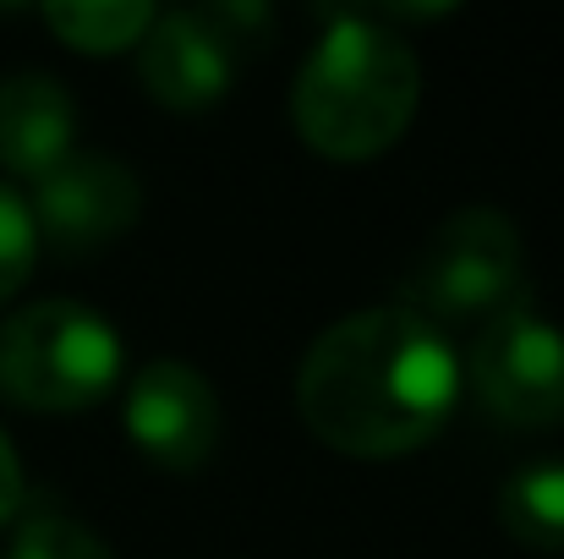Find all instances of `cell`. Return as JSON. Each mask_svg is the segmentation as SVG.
<instances>
[{
  "instance_id": "obj_4",
  "label": "cell",
  "mask_w": 564,
  "mask_h": 559,
  "mask_svg": "<svg viewBox=\"0 0 564 559\" xmlns=\"http://www.w3.org/2000/svg\"><path fill=\"white\" fill-rule=\"evenodd\" d=\"M121 378V335L88 302H33L0 319V395L28 411H88Z\"/></svg>"
},
{
  "instance_id": "obj_12",
  "label": "cell",
  "mask_w": 564,
  "mask_h": 559,
  "mask_svg": "<svg viewBox=\"0 0 564 559\" xmlns=\"http://www.w3.org/2000/svg\"><path fill=\"white\" fill-rule=\"evenodd\" d=\"M11 559H116L110 544L72 516H28L11 533Z\"/></svg>"
},
{
  "instance_id": "obj_9",
  "label": "cell",
  "mask_w": 564,
  "mask_h": 559,
  "mask_svg": "<svg viewBox=\"0 0 564 559\" xmlns=\"http://www.w3.org/2000/svg\"><path fill=\"white\" fill-rule=\"evenodd\" d=\"M77 105L50 72L0 77V171L39 182L72 154Z\"/></svg>"
},
{
  "instance_id": "obj_5",
  "label": "cell",
  "mask_w": 564,
  "mask_h": 559,
  "mask_svg": "<svg viewBox=\"0 0 564 559\" xmlns=\"http://www.w3.org/2000/svg\"><path fill=\"white\" fill-rule=\"evenodd\" d=\"M466 384L505 428L564 422V330L532 308H516L477 330L466 352Z\"/></svg>"
},
{
  "instance_id": "obj_6",
  "label": "cell",
  "mask_w": 564,
  "mask_h": 559,
  "mask_svg": "<svg viewBox=\"0 0 564 559\" xmlns=\"http://www.w3.org/2000/svg\"><path fill=\"white\" fill-rule=\"evenodd\" d=\"M39 241L55 252H94L116 236H127L143 214V186L127 160L110 154H66L55 171H44L28 197Z\"/></svg>"
},
{
  "instance_id": "obj_3",
  "label": "cell",
  "mask_w": 564,
  "mask_h": 559,
  "mask_svg": "<svg viewBox=\"0 0 564 559\" xmlns=\"http://www.w3.org/2000/svg\"><path fill=\"white\" fill-rule=\"evenodd\" d=\"M411 319L444 330H482L516 308H527V247L510 214L471 203L438 219L400 280V302Z\"/></svg>"
},
{
  "instance_id": "obj_13",
  "label": "cell",
  "mask_w": 564,
  "mask_h": 559,
  "mask_svg": "<svg viewBox=\"0 0 564 559\" xmlns=\"http://www.w3.org/2000/svg\"><path fill=\"white\" fill-rule=\"evenodd\" d=\"M33 258H39V230H33L28 197L0 182V302H11L28 286Z\"/></svg>"
},
{
  "instance_id": "obj_10",
  "label": "cell",
  "mask_w": 564,
  "mask_h": 559,
  "mask_svg": "<svg viewBox=\"0 0 564 559\" xmlns=\"http://www.w3.org/2000/svg\"><path fill=\"white\" fill-rule=\"evenodd\" d=\"M499 527L538 555H560L564 549V461H538L521 466L505 488H499Z\"/></svg>"
},
{
  "instance_id": "obj_14",
  "label": "cell",
  "mask_w": 564,
  "mask_h": 559,
  "mask_svg": "<svg viewBox=\"0 0 564 559\" xmlns=\"http://www.w3.org/2000/svg\"><path fill=\"white\" fill-rule=\"evenodd\" d=\"M17 510H22V461H17L6 428H0V527H6Z\"/></svg>"
},
{
  "instance_id": "obj_11",
  "label": "cell",
  "mask_w": 564,
  "mask_h": 559,
  "mask_svg": "<svg viewBox=\"0 0 564 559\" xmlns=\"http://www.w3.org/2000/svg\"><path fill=\"white\" fill-rule=\"evenodd\" d=\"M154 17L160 11L143 0H55V6H44L50 33L83 55H116L127 44H143Z\"/></svg>"
},
{
  "instance_id": "obj_7",
  "label": "cell",
  "mask_w": 564,
  "mask_h": 559,
  "mask_svg": "<svg viewBox=\"0 0 564 559\" xmlns=\"http://www.w3.org/2000/svg\"><path fill=\"white\" fill-rule=\"evenodd\" d=\"M127 439L165 472H197L219 444V395L192 363L160 357L132 378L121 406Z\"/></svg>"
},
{
  "instance_id": "obj_2",
  "label": "cell",
  "mask_w": 564,
  "mask_h": 559,
  "mask_svg": "<svg viewBox=\"0 0 564 559\" xmlns=\"http://www.w3.org/2000/svg\"><path fill=\"white\" fill-rule=\"evenodd\" d=\"M422 105L416 50L373 11H329V33L307 50L291 121L324 160L357 165L394 149Z\"/></svg>"
},
{
  "instance_id": "obj_1",
  "label": "cell",
  "mask_w": 564,
  "mask_h": 559,
  "mask_svg": "<svg viewBox=\"0 0 564 559\" xmlns=\"http://www.w3.org/2000/svg\"><path fill=\"white\" fill-rule=\"evenodd\" d=\"M460 400V357L449 335L411 319L405 308H362L329 324L302 368H296V411L318 444L394 461L422 450Z\"/></svg>"
},
{
  "instance_id": "obj_8",
  "label": "cell",
  "mask_w": 564,
  "mask_h": 559,
  "mask_svg": "<svg viewBox=\"0 0 564 559\" xmlns=\"http://www.w3.org/2000/svg\"><path fill=\"white\" fill-rule=\"evenodd\" d=\"M236 55L219 44V33L192 11H160L154 28L138 44V77L165 110H208L236 83Z\"/></svg>"
}]
</instances>
